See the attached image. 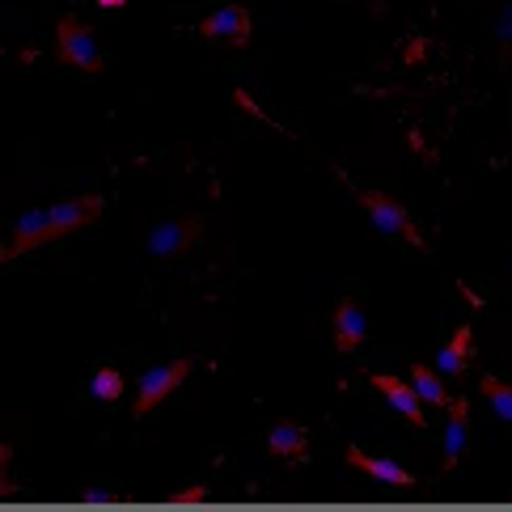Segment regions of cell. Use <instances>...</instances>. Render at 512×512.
Masks as SVG:
<instances>
[{"label":"cell","mask_w":512,"mask_h":512,"mask_svg":"<svg viewBox=\"0 0 512 512\" xmlns=\"http://www.w3.org/2000/svg\"><path fill=\"white\" fill-rule=\"evenodd\" d=\"M352 195H356V204L369 212V221H373L381 233H394V237H402V242H411L415 250H428V237L415 229V221L407 216V208H402L394 195H386V191H364V187H352Z\"/></svg>","instance_id":"6da1fadb"},{"label":"cell","mask_w":512,"mask_h":512,"mask_svg":"<svg viewBox=\"0 0 512 512\" xmlns=\"http://www.w3.org/2000/svg\"><path fill=\"white\" fill-rule=\"evenodd\" d=\"M56 60L68 64V68H81V72H102L106 60L94 43V30L85 22H77L72 13H64L56 22Z\"/></svg>","instance_id":"7a4b0ae2"},{"label":"cell","mask_w":512,"mask_h":512,"mask_svg":"<svg viewBox=\"0 0 512 512\" xmlns=\"http://www.w3.org/2000/svg\"><path fill=\"white\" fill-rule=\"evenodd\" d=\"M191 369H195V360L191 356H182V360H170V364H157V369H149L140 377V390H136V407H132V415L136 419H144L161 398H170L182 381L191 377Z\"/></svg>","instance_id":"3957f363"},{"label":"cell","mask_w":512,"mask_h":512,"mask_svg":"<svg viewBox=\"0 0 512 512\" xmlns=\"http://www.w3.org/2000/svg\"><path fill=\"white\" fill-rule=\"evenodd\" d=\"M199 34H204L208 43H225V47H250V34H254V17L246 5H225L216 9L212 17H204V22L195 26Z\"/></svg>","instance_id":"277c9868"},{"label":"cell","mask_w":512,"mask_h":512,"mask_svg":"<svg viewBox=\"0 0 512 512\" xmlns=\"http://www.w3.org/2000/svg\"><path fill=\"white\" fill-rule=\"evenodd\" d=\"M199 237H204V221H199V216L161 221V225L149 229V254H157V259H174V254H187Z\"/></svg>","instance_id":"5b68a950"},{"label":"cell","mask_w":512,"mask_h":512,"mask_svg":"<svg viewBox=\"0 0 512 512\" xmlns=\"http://www.w3.org/2000/svg\"><path fill=\"white\" fill-rule=\"evenodd\" d=\"M43 242H56V229H51V208H34V212H22L17 216V225H13V237L5 246H0V263H9L17 259V254H26V250H39Z\"/></svg>","instance_id":"8992f818"},{"label":"cell","mask_w":512,"mask_h":512,"mask_svg":"<svg viewBox=\"0 0 512 512\" xmlns=\"http://www.w3.org/2000/svg\"><path fill=\"white\" fill-rule=\"evenodd\" d=\"M369 386L390 402V407L407 419V424L415 428H424L428 419H424V398H419V390L411 386V381H402V377H386V373H369Z\"/></svg>","instance_id":"52a82bcc"},{"label":"cell","mask_w":512,"mask_h":512,"mask_svg":"<svg viewBox=\"0 0 512 512\" xmlns=\"http://www.w3.org/2000/svg\"><path fill=\"white\" fill-rule=\"evenodd\" d=\"M331 335H335V352H356V347L364 343V335H369V322H364L360 314V305L352 297H343L335 305V314H331Z\"/></svg>","instance_id":"ba28073f"},{"label":"cell","mask_w":512,"mask_h":512,"mask_svg":"<svg viewBox=\"0 0 512 512\" xmlns=\"http://www.w3.org/2000/svg\"><path fill=\"white\" fill-rule=\"evenodd\" d=\"M267 453L271 457H284V462L301 466L309 457V428L292 424V419H280V424H271L267 432Z\"/></svg>","instance_id":"9c48e42d"},{"label":"cell","mask_w":512,"mask_h":512,"mask_svg":"<svg viewBox=\"0 0 512 512\" xmlns=\"http://www.w3.org/2000/svg\"><path fill=\"white\" fill-rule=\"evenodd\" d=\"M102 216V199L98 195H77V199H64V204L51 208V229H56V237L81 229V225H94Z\"/></svg>","instance_id":"30bf717a"},{"label":"cell","mask_w":512,"mask_h":512,"mask_svg":"<svg viewBox=\"0 0 512 512\" xmlns=\"http://www.w3.org/2000/svg\"><path fill=\"white\" fill-rule=\"evenodd\" d=\"M449 424H445V474L462 462V453H466V445H470V402L466 398H453L449 402Z\"/></svg>","instance_id":"8fae6325"},{"label":"cell","mask_w":512,"mask_h":512,"mask_svg":"<svg viewBox=\"0 0 512 512\" xmlns=\"http://www.w3.org/2000/svg\"><path fill=\"white\" fill-rule=\"evenodd\" d=\"M347 466H356L360 474H369V479L377 483H390V487H415V474L411 470H402L398 462H390V457H373V453H364V449H347Z\"/></svg>","instance_id":"7c38bea8"},{"label":"cell","mask_w":512,"mask_h":512,"mask_svg":"<svg viewBox=\"0 0 512 512\" xmlns=\"http://www.w3.org/2000/svg\"><path fill=\"white\" fill-rule=\"evenodd\" d=\"M470 360H474V331H470V322H462L453 331V339L441 347V356H436V369L449 373V377H466Z\"/></svg>","instance_id":"4fadbf2b"},{"label":"cell","mask_w":512,"mask_h":512,"mask_svg":"<svg viewBox=\"0 0 512 512\" xmlns=\"http://www.w3.org/2000/svg\"><path fill=\"white\" fill-rule=\"evenodd\" d=\"M411 386L419 390V398L428 402V407H449V394H445V386H441V377H436L428 364H411Z\"/></svg>","instance_id":"5bb4252c"},{"label":"cell","mask_w":512,"mask_h":512,"mask_svg":"<svg viewBox=\"0 0 512 512\" xmlns=\"http://www.w3.org/2000/svg\"><path fill=\"white\" fill-rule=\"evenodd\" d=\"M479 394H483V402L491 411H496L500 419H508L512 424V386L508 381H500V377H483L479 381Z\"/></svg>","instance_id":"9a60e30c"},{"label":"cell","mask_w":512,"mask_h":512,"mask_svg":"<svg viewBox=\"0 0 512 512\" xmlns=\"http://www.w3.org/2000/svg\"><path fill=\"white\" fill-rule=\"evenodd\" d=\"M89 398H94V402H119L123 398V373L111 369V364L98 369L94 377H89Z\"/></svg>","instance_id":"2e32d148"},{"label":"cell","mask_w":512,"mask_h":512,"mask_svg":"<svg viewBox=\"0 0 512 512\" xmlns=\"http://www.w3.org/2000/svg\"><path fill=\"white\" fill-rule=\"evenodd\" d=\"M496 56L500 64H512V5H504L496 17Z\"/></svg>","instance_id":"e0dca14e"},{"label":"cell","mask_w":512,"mask_h":512,"mask_svg":"<svg viewBox=\"0 0 512 512\" xmlns=\"http://www.w3.org/2000/svg\"><path fill=\"white\" fill-rule=\"evenodd\" d=\"M9 457H13V449L0 441V500H9V496H17V487L5 479V470H9Z\"/></svg>","instance_id":"ac0fdd59"},{"label":"cell","mask_w":512,"mask_h":512,"mask_svg":"<svg viewBox=\"0 0 512 512\" xmlns=\"http://www.w3.org/2000/svg\"><path fill=\"white\" fill-rule=\"evenodd\" d=\"M199 500H208V487H187V491H174L170 504H199Z\"/></svg>","instance_id":"d6986e66"},{"label":"cell","mask_w":512,"mask_h":512,"mask_svg":"<svg viewBox=\"0 0 512 512\" xmlns=\"http://www.w3.org/2000/svg\"><path fill=\"white\" fill-rule=\"evenodd\" d=\"M81 500H85V504H115L119 496H115V491H106V487H89Z\"/></svg>","instance_id":"ffe728a7"},{"label":"cell","mask_w":512,"mask_h":512,"mask_svg":"<svg viewBox=\"0 0 512 512\" xmlns=\"http://www.w3.org/2000/svg\"><path fill=\"white\" fill-rule=\"evenodd\" d=\"M364 5H369L377 17H386V0H364Z\"/></svg>","instance_id":"44dd1931"},{"label":"cell","mask_w":512,"mask_h":512,"mask_svg":"<svg viewBox=\"0 0 512 512\" xmlns=\"http://www.w3.org/2000/svg\"><path fill=\"white\" fill-rule=\"evenodd\" d=\"M94 5H98V9H123L127 0H94Z\"/></svg>","instance_id":"7402d4cb"},{"label":"cell","mask_w":512,"mask_h":512,"mask_svg":"<svg viewBox=\"0 0 512 512\" xmlns=\"http://www.w3.org/2000/svg\"><path fill=\"white\" fill-rule=\"evenodd\" d=\"M0 56H5V47H0Z\"/></svg>","instance_id":"603a6c76"}]
</instances>
